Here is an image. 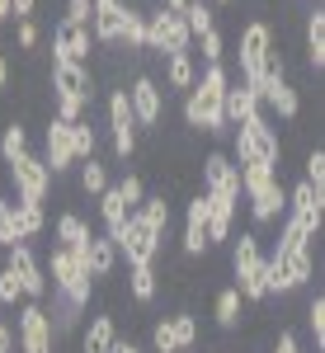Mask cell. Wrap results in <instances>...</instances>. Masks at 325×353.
Segmentation results:
<instances>
[{
  "label": "cell",
  "instance_id": "cell-28",
  "mask_svg": "<svg viewBox=\"0 0 325 353\" xmlns=\"http://www.w3.org/2000/svg\"><path fill=\"white\" fill-rule=\"evenodd\" d=\"M132 217V208L123 203V193H118V184H108L104 193H99V221H104V236H113L123 221Z\"/></svg>",
  "mask_w": 325,
  "mask_h": 353
},
{
  "label": "cell",
  "instance_id": "cell-7",
  "mask_svg": "<svg viewBox=\"0 0 325 353\" xmlns=\"http://www.w3.org/2000/svg\"><path fill=\"white\" fill-rule=\"evenodd\" d=\"M14 339H19V353H52L57 349V330L52 316L43 301H24L14 311Z\"/></svg>",
  "mask_w": 325,
  "mask_h": 353
},
{
  "label": "cell",
  "instance_id": "cell-12",
  "mask_svg": "<svg viewBox=\"0 0 325 353\" xmlns=\"http://www.w3.org/2000/svg\"><path fill=\"white\" fill-rule=\"evenodd\" d=\"M5 269L19 278L24 301H48L52 283H48V273H43V264H38V254H33V245H28V241H19V245L5 250Z\"/></svg>",
  "mask_w": 325,
  "mask_h": 353
},
{
  "label": "cell",
  "instance_id": "cell-57",
  "mask_svg": "<svg viewBox=\"0 0 325 353\" xmlns=\"http://www.w3.org/2000/svg\"><path fill=\"white\" fill-rule=\"evenodd\" d=\"M213 5H231V0H213Z\"/></svg>",
  "mask_w": 325,
  "mask_h": 353
},
{
  "label": "cell",
  "instance_id": "cell-23",
  "mask_svg": "<svg viewBox=\"0 0 325 353\" xmlns=\"http://www.w3.org/2000/svg\"><path fill=\"white\" fill-rule=\"evenodd\" d=\"M81 264H85L90 278H113V269H118V250H113V241L90 231V241H85V250H81Z\"/></svg>",
  "mask_w": 325,
  "mask_h": 353
},
{
  "label": "cell",
  "instance_id": "cell-3",
  "mask_svg": "<svg viewBox=\"0 0 325 353\" xmlns=\"http://www.w3.org/2000/svg\"><path fill=\"white\" fill-rule=\"evenodd\" d=\"M241 193L250 198V217L255 226H269L288 212V189L269 165H241Z\"/></svg>",
  "mask_w": 325,
  "mask_h": 353
},
{
  "label": "cell",
  "instance_id": "cell-20",
  "mask_svg": "<svg viewBox=\"0 0 325 353\" xmlns=\"http://www.w3.org/2000/svg\"><path fill=\"white\" fill-rule=\"evenodd\" d=\"M255 113H264V104L255 99V90L236 76V81L226 85V99H221V118H226V132L231 128H241V123H250Z\"/></svg>",
  "mask_w": 325,
  "mask_h": 353
},
{
  "label": "cell",
  "instance_id": "cell-1",
  "mask_svg": "<svg viewBox=\"0 0 325 353\" xmlns=\"http://www.w3.org/2000/svg\"><path fill=\"white\" fill-rule=\"evenodd\" d=\"M311 273H316L311 236L288 217V221H283V236H278V250H273V259H269V297H283V292L306 288Z\"/></svg>",
  "mask_w": 325,
  "mask_h": 353
},
{
  "label": "cell",
  "instance_id": "cell-26",
  "mask_svg": "<svg viewBox=\"0 0 325 353\" xmlns=\"http://www.w3.org/2000/svg\"><path fill=\"white\" fill-rule=\"evenodd\" d=\"M156 292H161V273H156V264H132L128 269V297L132 301H156Z\"/></svg>",
  "mask_w": 325,
  "mask_h": 353
},
{
  "label": "cell",
  "instance_id": "cell-36",
  "mask_svg": "<svg viewBox=\"0 0 325 353\" xmlns=\"http://www.w3.org/2000/svg\"><path fill=\"white\" fill-rule=\"evenodd\" d=\"M24 151H28V128L24 123H5L0 128V161L10 165L14 156H24Z\"/></svg>",
  "mask_w": 325,
  "mask_h": 353
},
{
  "label": "cell",
  "instance_id": "cell-41",
  "mask_svg": "<svg viewBox=\"0 0 325 353\" xmlns=\"http://www.w3.org/2000/svg\"><path fill=\"white\" fill-rule=\"evenodd\" d=\"M306 330H311V339H316V349H325V297L316 292L311 306H306Z\"/></svg>",
  "mask_w": 325,
  "mask_h": 353
},
{
  "label": "cell",
  "instance_id": "cell-2",
  "mask_svg": "<svg viewBox=\"0 0 325 353\" xmlns=\"http://www.w3.org/2000/svg\"><path fill=\"white\" fill-rule=\"evenodd\" d=\"M226 85H231V71H226V66H208V71L193 81V90L184 94V123H189V132H203V137L226 132V118H221Z\"/></svg>",
  "mask_w": 325,
  "mask_h": 353
},
{
  "label": "cell",
  "instance_id": "cell-44",
  "mask_svg": "<svg viewBox=\"0 0 325 353\" xmlns=\"http://www.w3.org/2000/svg\"><path fill=\"white\" fill-rule=\"evenodd\" d=\"M0 306H24V288L5 264H0Z\"/></svg>",
  "mask_w": 325,
  "mask_h": 353
},
{
  "label": "cell",
  "instance_id": "cell-9",
  "mask_svg": "<svg viewBox=\"0 0 325 353\" xmlns=\"http://www.w3.org/2000/svg\"><path fill=\"white\" fill-rule=\"evenodd\" d=\"M236 57H241V81L255 85L264 76V66L273 61V28L264 19H250L241 28V43H236Z\"/></svg>",
  "mask_w": 325,
  "mask_h": 353
},
{
  "label": "cell",
  "instance_id": "cell-33",
  "mask_svg": "<svg viewBox=\"0 0 325 353\" xmlns=\"http://www.w3.org/2000/svg\"><path fill=\"white\" fill-rule=\"evenodd\" d=\"M241 311H245V301H241L236 288H221V292H217L213 316H217V325H221V330H236V325H241Z\"/></svg>",
  "mask_w": 325,
  "mask_h": 353
},
{
  "label": "cell",
  "instance_id": "cell-32",
  "mask_svg": "<svg viewBox=\"0 0 325 353\" xmlns=\"http://www.w3.org/2000/svg\"><path fill=\"white\" fill-rule=\"evenodd\" d=\"M14 226H19V241H38V236L48 231L43 203H14Z\"/></svg>",
  "mask_w": 325,
  "mask_h": 353
},
{
  "label": "cell",
  "instance_id": "cell-8",
  "mask_svg": "<svg viewBox=\"0 0 325 353\" xmlns=\"http://www.w3.org/2000/svg\"><path fill=\"white\" fill-rule=\"evenodd\" d=\"M108 241H113V250H118V259H128V269H132V264H156V259H161V236L137 217V212L123 221Z\"/></svg>",
  "mask_w": 325,
  "mask_h": 353
},
{
  "label": "cell",
  "instance_id": "cell-24",
  "mask_svg": "<svg viewBox=\"0 0 325 353\" xmlns=\"http://www.w3.org/2000/svg\"><path fill=\"white\" fill-rule=\"evenodd\" d=\"M113 344H118L113 316H90V325L81 330V353H113Z\"/></svg>",
  "mask_w": 325,
  "mask_h": 353
},
{
  "label": "cell",
  "instance_id": "cell-55",
  "mask_svg": "<svg viewBox=\"0 0 325 353\" xmlns=\"http://www.w3.org/2000/svg\"><path fill=\"white\" fill-rule=\"evenodd\" d=\"M113 353H146V349H137V344H128V339H118V344H113Z\"/></svg>",
  "mask_w": 325,
  "mask_h": 353
},
{
  "label": "cell",
  "instance_id": "cell-49",
  "mask_svg": "<svg viewBox=\"0 0 325 353\" xmlns=\"http://www.w3.org/2000/svg\"><path fill=\"white\" fill-rule=\"evenodd\" d=\"M38 38H43V33H38V24H33V19H19V28H14V43H19L24 52H33V48H38Z\"/></svg>",
  "mask_w": 325,
  "mask_h": 353
},
{
  "label": "cell",
  "instance_id": "cell-38",
  "mask_svg": "<svg viewBox=\"0 0 325 353\" xmlns=\"http://www.w3.org/2000/svg\"><path fill=\"white\" fill-rule=\"evenodd\" d=\"M81 189L90 193V198H99V193L108 189V165L104 161H95V156L81 161Z\"/></svg>",
  "mask_w": 325,
  "mask_h": 353
},
{
  "label": "cell",
  "instance_id": "cell-34",
  "mask_svg": "<svg viewBox=\"0 0 325 353\" xmlns=\"http://www.w3.org/2000/svg\"><path fill=\"white\" fill-rule=\"evenodd\" d=\"M264 109H273L278 118H288V123H293V118L302 113V99H297V90H293L288 81H278L269 90V99H264Z\"/></svg>",
  "mask_w": 325,
  "mask_h": 353
},
{
  "label": "cell",
  "instance_id": "cell-25",
  "mask_svg": "<svg viewBox=\"0 0 325 353\" xmlns=\"http://www.w3.org/2000/svg\"><path fill=\"white\" fill-rule=\"evenodd\" d=\"M306 66L321 76L325 66V10L316 5V10H306Z\"/></svg>",
  "mask_w": 325,
  "mask_h": 353
},
{
  "label": "cell",
  "instance_id": "cell-35",
  "mask_svg": "<svg viewBox=\"0 0 325 353\" xmlns=\"http://www.w3.org/2000/svg\"><path fill=\"white\" fill-rule=\"evenodd\" d=\"M66 128H71V151H76V165L90 161V156H95V146H99L95 123H90V118H81V123H66Z\"/></svg>",
  "mask_w": 325,
  "mask_h": 353
},
{
  "label": "cell",
  "instance_id": "cell-17",
  "mask_svg": "<svg viewBox=\"0 0 325 353\" xmlns=\"http://www.w3.org/2000/svg\"><path fill=\"white\" fill-rule=\"evenodd\" d=\"M43 165L57 174H66L71 165H76V151H71V128L66 123H57V118H48V128H43Z\"/></svg>",
  "mask_w": 325,
  "mask_h": 353
},
{
  "label": "cell",
  "instance_id": "cell-53",
  "mask_svg": "<svg viewBox=\"0 0 325 353\" xmlns=\"http://www.w3.org/2000/svg\"><path fill=\"white\" fill-rule=\"evenodd\" d=\"M193 0H161V10H170V14H184Z\"/></svg>",
  "mask_w": 325,
  "mask_h": 353
},
{
  "label": "cell",
  "instance_id": "cell-22",
  "mask_svg": "<svg viewBox=\"0 0 325 353\" xmlns=\"http://www.w3.org/2000/svg\"><path fill=\"white\" fill-rule=\"evenodd\" d=\"M52 61H81V66H90V52H95V38H90V28H66L57 24L52 33Z\"/></svg>",
  "mask_w": 325,
  "mask_h": 353
},
{
  "label": "cell",
  "instance_id": "cell-15",
  "mask_svg": "<svg viewBox=\"0 0 325 353\" xmlns=\"http://www.w3.org/2000/svg\"><path fill=\"white\" fill-rule=\"evenodd\" d=\"M108 128H113V156L118 161H132L137 156V118L128 109V85L108 94Z\"/></svg>",
  "mask_w": 325,
  "mask_h": 353
},
{
  "label": "cell",
  "instance_id": "cell-39",
  "mask_svg": "<svg viewBox=\"0 0 325 353\" xmlns=\"http://www.w3.org/2000/svg\"><path fill=\"white\" fill-rule=\"evenodd\" d=\"M151 353H184L179 349V334H175V325H170V316L151 325Z\"/></svg>",
  "mask_w": 325,
  "mask_h": 353
},
{
  "label": "cell",
  "instance_id": "cell-10",
  "mask_svg": "<svg viewBox=\"0 0 325 353\" xmlns=\"http://www.w3.org/2000/svg\"><path fill=\"white\" fill-rule=\"evenodd\" d=\"M193 38L184 28V14H170V10H151L146 14V52H161V57H175V52H189Z\"/></svg>",
  "mask_w": 325,
  "mask_h": 353
},
{
  "label": "cell",
  "instance_id": "cell-13",
  "mask_svg": "<svg viewBox=\"0 0 325 353\" xmlns=\"http://www.w3.org/2000/svg\"><path fill=\"white\" fill-rule=\"evenodd\" d=\"M128 109L137 118V132H156L161 128V113H165V90L151 76H137L132 90H128Z\"/></svg>",
  "mask_w": 325,
  "mask_h": 353
},
{
  "label": "cell",
  "instance_id": "cell-56",
  "mask_svg": "<svg viewBox=\"0 0 325 353\" xmlns=\"http://www.w3.org/2000/svg\"><path fill=\"white\" fill-rule=\"evenodd\" d=\"M14 14H10V0H0V24H10Z\"/></svg>",
  "mask_w": 325,
  "mask_h": 353
},
{
  "label": "cell",
  "instance_id": "cell-50",
  "mask_svg": "<svg viewBox=\"0 0 325 353\" xmlns=\"http://www.w3.org/2000/svg\"><path fill=\"white\" fill-rule=\"evenodd\" d=\"M33 10H38V0H10V14H14V24H19V19H33Z\"/></svg>",
  "mask_w": 325,
  "mask_h": 353
},
{
  "label": "cell",
  "instance_id": "cell-29",
  "mask_svg": "<svg viewBox=\"0 0 325 353\" xmlns=\"http://www.w3.org/2000/svg\"><path fill=\"white\" fill-rule=\"evenodd\" d=\"M193 81H198L193 52H175V57H165V85H170V90H184V94H189Z\"/></svg>",
  "mask_w": 325,
  "mask_h": 353
},
{
  "label": "cell",
  "instance_id": "cell-58",
  "mask_svg": "<svg viewBox=\"0 0 325 353\" xmlns=\"http://www.w3.org/2000/svg\"><path fill=\"white\" fill-rule=\"evenodd\" d=\"M0 254H5V250H0Z\"/></svg>",
  "mask_w": 325,
  "mask_h": 353
},
{
  "label": "cell",
  "instance_id": "cell-52",
  "mask_svg": "<svg viewBox=\"0 0 325 353\" xmlns=\"http://www.w3.org/2000/svg\"><path fill=\"white\" fill-rule=\"evenodd\" d=\"M273 353H302L297 334H293V330H283V334H278V344H273Z\"/></svg>",
  "mask_w": 325,
  "mask_h": 353
},
{
  "label": "cell",
  "instance_id": "cell-47",
  "mask_svg": "<svg viewBox=\"0 0 325 353\" xmlns=\"http://www.w3.org/2000/svg\"><path fill=\"white\" fill-rule=\"evenodd\" d=\"M85 99H66V94H57V123H81L85 118Z\"/></svg>",
  "mask_w": 325,
  "mask_h": 353
},
{
  "label": "cell",
  "instance_id": "cell-37",
  "mask_svg": "<svg viewBox=\"0 0 325 353\" xmlns=\"http://www.w3.org/2000/svg\"><path fill=\"white\" fill-rule=\"evenodd\" d=\"M184 28H189V38H203V33H213L217 28V14L208 0H193L189 10H184Z\"/></svg>",
  "mask_w": 325,
  "mask_h": 353
},
{
  "label": "cell",
  "instance_id": "cell-30",
  "mask_svg": "<svg viewBox=\"0 0 325 353\" xmlns=\"http://www.w3.org/2000/svg\"><path fill=\"white\" fill-rule=\"evenodd\" d=\"M137 217L146 221V226L161 236V245H165V236H170V203H165V193H146L141 208H137Z\"/></svg>",
  "mask_w": 325,
  "mask_h": 353
},
{
  "label": "cell",
  "instance_id": "cell-46",
  "mask_svg": "<svg viewBox=\"0 0 325 353\" xmlns=\"http://www.w3.org/2000/svg\"><path fill=\"white\" fill-rule=\"evenodd\" d=\"M306 184L316 193H325V151L316 146V151H306Z\"/></svg>",
  "mask_w": 325,
  "mask_h": 353
},
{
  "label": "cell",
  "instance_id": "cell-16",
  "mask_svg": "<svg viewBox=\"0 0 325 353\" xmlns=\"http://www.w3.org/2000/svg\"><path fill=\"white\" fill-rule=\"evenodd\" d=\"M288 217H293L302 231L316 241V236H321V221H325V193H316L306 179H302L297 189L288 193Z\"/></svg>",
  "mask_w": 325,
  "mask_h": 353
},
{
  "label": "cell",
  "instance_id": "cell-42",
  "mask_svg": "<svg viewBox=\"0 0 325 353\" xmlns=\"http://www.w3.org/2000/svg\"><path fill=\"white\" fill-rule=\"evenodd\" d=\"M198 43H203V61H208V66H221V61H226V38H221V28L203 33Z\"/></svg>",
  "mask_w": 325,
  "mask_h": 353
},
{
  "label": "cell",
  "instance_id": "cell-54",
  "mask_svg": "<svg viewBox=\"0 0 325 353\" xmlns=\"http://www.w3.org/2000/svg\"><path fill=\"white\" fill-rule=\"evenodd\" d=\"M0 90H10V57L0 52Z\"/></svg>",
  "mask_w": 325,
  "mask_h": 353
},
{
  "label": "cell",
  "instance_id": "cell-21",
  "mask_svg": "<svg viewBox=\"0 0 325 353\" xmlns=\"http://www.w3.org/2000/svg\"><path fill=\"white\" fill-rule=\"evenodd\" d=\"M179 250H184L189 259H198V254L208 250V193L189 198V208H184V241H179Z\"/></svg>",
  "mask_w": 325,
  "mask_h": 353
},
{
  "label": "cell",
  "instance_id": "cell-5",
  "mask_svg": "<svg viewBox=\"0 0 325 353\" xmlns=\"http://www.w3.org/2000/svg\"><path fill=\"white\" fill-rule=\"evenodd\" d=\"M231 273H236L231 288L241 292V301H264L269 297V259H264L255 231H241V241L231 250Z\"/></svg>",
  "mask_w": 325,
  "mask_h": 353
},
{
  "label": "cell",
  "instance_id": "cell-27",
  "mask_svg": "<svg viewBox=\"0 0 325 353\" xmlns=\"http://www.w3.org/2000/svg\"><path fill=\"white\" fill-rule=\"evenodd\" d=\"M52 236H57V245H61V250H76V254H81L85 241H90V221H85L81 212H61Z\"/></svg>",
  "mask_w": 325,
  "mask_h": 353
},
{
  "label": "cell",
  "instance_id": "cell-31",
  "mask_svg": "<svg viewBox=\"0 0 325 353\" xmlns=\"http://www.w3.org/2000/svg\"><path fill=\"white\" fill-rule=\"evenodd\" d=\"M118 43H123L128 52H146V14H141L137 5H128V10H123V28H118Z\"/></svg>",
  "mask_w": 325,
  "mask_h": 353
},
{
  "label": "cell",
  "instance_id": "cell-4",
  "mask_svg": "<svg viewBox=\"0 0 325 353\" xmlns=\"http://www.w3.org/2000/svg\"><path fill=\"white\" fill-rule=\"evenodd\" d=\"M236 165H269V170H278V161H283V141H278V128L269 123V113H255L250 123H241L236 128V137H231V151H226Z\"/></svg>",
  "mask_w": 325,
  "mask_h": 353
},
{
  "label": "cell",
  "instance_id": "cell-51",
  "mask_svg": "<svg viewBox=\"0 0 325 353\" xmlns=\"http://www.w3.org/2000/svg\"><path fill=\"white\" fill-rule=\"evenodd\" d=\"M14 344H19V339H14V325L0 316V353H14Z\"/></svg>",
  "mask_w": 325,
  "mask_h": 353
},
{
  "label": "cell",
  "instance_id": "cell-18",
  "mask_svg": "<svg viewBox=\"0 0 325 353\" xmlns=\"http://www.w3.org/2000/svg\"><path fill=\"white\" fill-rule=\"evenodd\" d=\"M52 94H66V99H95V76L81 61H52Z\"/></svg>",
  "mask_w": 325,
  "mask_h": 353
},
{
  "label": "cell",
  "instance_id": "cell-11",
  "mask_svg": "<svg viewBox=\"0 0 325 353\" xmlns=\"http://www.w3.org/2000/svg\"><path fill=\"white\" fill-rule=\"evenodd\" d=\"M5 170H10V184H14V198L19 203H43L48 189H52V170L43 165V156H33V151L14 156Z\"/></svg>",
  "mask_w": 325,
  "mask_h": 353
},
{
  "label": "cell",
  "instance_id": "cell-45",
  "mask_svg": "<svg viewBox=\"0 0 325 353\" xmlns=\"http://www.w3.org/2000/svg\"><path fill=\"white\" fill-rule=\"evenodd\" d=\"M170 325H175V334H179V349H193V344H198V321H193L189 311L170 316Z\"/></svg>",
  "mask_w": 325,
  "mask_h": 353
},
{
  "label": "cell",
  "instance_id": "cell-48",
  "mask_svg": "<svg viewBox=\"0 0 325 353\" xmlns=\"http://www.w3.org/2000/svg\"><path fill=\"white\" fill-rule=\"evenodd\" d=\"M61 24H66V28H90V0H66Z\"/></svg>",
  "mask_w": 325,
  "mask_h": 353
},
{
  "label": "cell",
  "instance_id": "cell-14",
  "mask_svg": "<svg viewBox=\"0 0 325 353\" xmlns=\"http://www.w3.org/2000/svg\"><path fill=\"white\" fill-rule=\"evenodd\" d=\"M203 193L213 198H236L241 203V165L226 151H208L203 156Z\"/></svg>",
  "mask_w": 325,
  "mask_h": 353
},
{
  "label": "cell",
  "instance_id": "cell-40",
  "mask_svg": "<svg viewBox=\"0 0 325 353\" xmlns=\"http://www.w3.org/2000/svg\"><path fill=\"white\" fill-rule=\"evenodd\" d=\"M19 245V226H14V198L0 193V250Z\"/></svg>",
  "mask_w": 325,
  "mask_h": 353
},
{
  "label": "cell",
  "instance_id": "cell-19",
  "mask_svg": "<svg viewBox=\"0 0 325 353\" xmlns=\"http://www.w3.org/2000/svg\"><path fill=\"white\" fill-rule=\"evenodd\" d=\"M123 0H90V38L95 48H113L118 43V28H123Z\"/></svg>",
  "mask_w": 325,
  "mask_h": 353
},
{
  "label": "cell",
  "instance_id": "cell-43",
  "mask_svg": "<svg viewBox=\"0 0 325 353\" xmlns=\"http://www.w3.org/2000/svg\"><path fill=\"white\" fill-rule=\"evenodd\" d=\"M118 193H123V203L137 212L141 198H146V179H141V174H123V179H118Z\"/></svg>",
  "mask_w": 325,
  "mask_h": 353
},
{
  "label": "cell",
  "instance_id": "cell-6",
  "mask_svg": "<svg viewBox=\"0 0 325 353\" xmlns=\"http://www.w3.org/2000/svg\"><path fill=\"white\" fill-rule=\"evenodd\" d=\"M43 273H48V283H52V292L61 301H71V306H90V292H95V278L85 273L81 254L76 250H61V245H52V254H48V264H43Z\"/></svg>",
  "mask_w": 325,
  "mask_h": 353
}]
</instances>
